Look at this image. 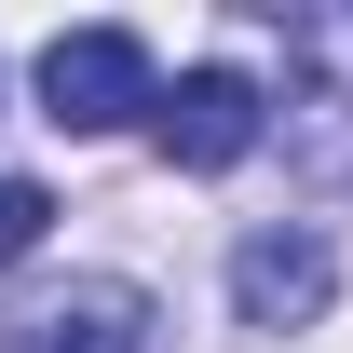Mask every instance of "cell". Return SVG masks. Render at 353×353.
I'll return each instance as SVG.
<instances>
[{
    "label": "cell",
    "mask_w": 353,
    "mask_h": 353,
    "mask_svg": "<svg viewBox=\"0 0 353 353\" xmlns=\"http://www.w3.org/2000/svg\"><path fill=\"white\" fill-rule=\"evenodd\" d=\"M272 28H285V163L312 190H353V14L272 0Z\"/></svg>",
    "instance_id": "cell-1"
},
{
    "label": "cell",
    "mask_w": 353,
    "mask_h": 353,
    "mask_svg": "<svg viewBox=\"0 0 353 353\" xmlns=\"http://www.w3.org/2000/svg\"><path fill=\"white\" fill-rule=\"evenodd\" d=\"M41 109H54V136H123L136 109H163L150 41H136V28H68V41H41Z\"/></svg>",
    "instance_id": "cell-2"
},
{
    "label": "cell",
    "mask_w": 353,
    "mask_h": 353,
    "mask_svg": "<svg viewBox=\"0 0 353 353\" xmlns=\"http://www.w3.org/2000/svg\"><path fill=\"white\" fill-rule=\"evenodd\" d=\"M150 136H163L176 176H231V163L272 136V95L245 82V68H218V54H204V68H176V95L150 109Z\"/></svg>",
    "instance_id": "cell-3"
},
{
    "label": "cell",
    "mask_w": 353,
    "mask_h": 353,
    "mask_svg": "<svg viewBox=\"0 0 353 353\" xmlns=\"http://www.w3.org/2000/svg\"><path fill=\"white\" fill-rule=\"evenodd\" d=\"M136 340H150V299L123 272H68V285H41L0 326V353H136Z\"/></svg>",
    "instance_id": "cell-4"
},
{
    "label": "cell",
    "mask_w": 353,
    "mask_h": 353,
    "mask_svg": "<svg viewBox=\"0 0 353 353\" xmlns=\"http://www.w3.org/2000/svg\"><path fill=\"white\" fill-rule=\"evenodd\" d=\"M231 299H245V326H312V312L340 299V259L312 231H245L231 245Z\"/></svg>",
    "instance_id": "cell-5"
},
{
    "label": "cell",
    "mask_w": 353,
    "mask_h": 353,
    "mask_svg": "<svg viewBox=\"0 0 353 353\" xmlns=\"http://www.w3.org/2000/svg\"><path fill=\"white\" fill-rule=\"evenodd\" d=\"M41 218H54L41 190H28V176H0V259H28V245H41Z\"/></svg>",
    "instance_id": "cell-6"
}]
</instances>
